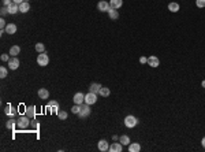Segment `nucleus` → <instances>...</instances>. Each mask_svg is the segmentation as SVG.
Listing matches in <instances>:
<instances>
[{"label": "nucleus", "mask_w": 205, "mask_h": 152, "mask_svg": "<svg viewBox=\"0 0 205 152\" xmlns=\"http://www.w3.org/2000/svg\"><path fill=\"white\" fill-rule=\"evenodd\" d=\"M196 6L198 8H204L205 7V0H196Z\"/></svg>", "instance_id": "nucleus-31"}, {"label": "nucleus", "mask_w": 205, "mask_h": 152, "mask_svg": "<svg viewBox=\"0 0 205 152\" xmlns=\"http://www.w3.org/2000/svg\"><path fill=\"white\" fill-rule=\"evenodd\" d=\"M12 3H14L12 0H3V6H6V7H8V6H11Z\"/></svg>", "instance_id": "nucleus-37"}, {"label": "nucleus", "mask_w": 205, "mask_h": 152, "mask_svg": "<svg viewBox=\"0 0 205 152\" xmlns=\"http://www.w3.org/2000/svg\"><path fill=\"white\" fill-rule=\"evenodd\" d=\"M97 101V93H93V92H89L85 95V103L92 106V104H96Z\"/></svg>", "instance_id": "nucleus-4"}, {"label": "nucleus", "mask_w": 205, "mask_h": 152, "mask_svg": "<svg viewBox=\"0 0 205 152\" xmlns=\"http://www.w3.org/2000/svg\"><path fill=\"white\" fill-rule=\"evenodd\" d=\"M6 77H7V69L1 66L0 67V78H6Z\"/></svg>", "instance_id": "nucleus-29"}, {"label": "nucleus", "mask_w": 205, "mask_h": 152, "mask_svg": "<svg viewBox=\"0 0 205 152\" xmlns=\"http://www.w3.org/2000/svg\"><path fill=\"white\" fill-rule=\"evenodd\" d=\"M140 63H142V64L148 63V58H146V56H141V58H140Z\"/></svg>", "instance_id": "nucleus-36"}, {"label": "nucleus", "mask_w": 205, "mask_h": 152, "mask_svg": "<svg viewBox=\"0 0 205 152\" xmlns=\"http://www.w3.org/2000/svg\"><path fill=\"white\" fill-rule=\"evenodd\" d=\"M119 141L122 143V145H129V144H130V137L126 136V134H123V136H120Z\"/></svg>", "instance_id": "nucleus-24"}, {"label": "nucleus", "mask_w": 205, "mask_h": 152, "mask_svg": "<svg viewBox=\"0 0 205 152\" xmlns=\"http://www.w3.org/2000/svg\"><path fill=\"white\" fill-rule=\"evenodd\" d=\"M111 8L110 6V1H105V0H101V1H99L97 3V10L101 12H108V10Z\"/></svg>", "instance_id": "nucleus-6"}, {"label": "nucleus", "mask_w": 205, "mask_h": 152, "mask_svg": "<svg viewBox=\"0 0 205 152\" xmlns=\"http://www.w3.org/2000/svg\"><path fill=\"white\" fill-rule=\"evenodd\" d=\"M16 25L15 24H7V26H6V29H4V32L8 33V34H14V33H16Z\"/></svg>", "instance_id": "nucleus-14"}, {"label": "nucleus", "mask_w": 205, "mask_h": 152, "mask_svg": "<svg viewBox=\"0 0 205 152\" xmlns=\"http://www.w3.org/2000/svg\"><path fill=\"white\" fill-rule=\"evenodd\" d=\"M179 8H181V6L178 3H175V1H172V3L168 4V10H170L171 12H178L179 11Z\"/></svg>", "instance_id": "nucleus-22"}, {"label": "nucleus", "mask_w": 205, "mask_h": 152, "mask_svg": "<svg viewBox=\"0 0 205 152\" xmlns=\"http://www.w3.org/2000/svg\"><path fill=\"white\" fill-rule=\"evenodd\" d=\"M90 112H92L90 106L86 104V103H82V104H81V111H79L78 116H79V118H88V116L90 115Z\"/></svg>", "instance_id": "nucleus-3"}, {"label": "nucleus", "mask_w": 205, "mask_h": 152, "mask_svg": "<svg viewBox=\"0 0 205 152\" xmlns=\"http://www.w3.org/2000/svg\"><path fill=\"white\" fill-rule=\"evenodd\" d=\"M14 3H16V4H21V3H23L25 0H12Z\"/></svg>", "instance_id": "nucleus-39"}, {"label": "nucleus", "mask_w": 205, "mask_h": 152, "mask_svg": "<svg viewBox=\"0 0 205 152\" xmlns=\"http://www.w3.org/2000/svg\"><path fill=\"white\" fill-rule=\"evenodd\" d=\"M58 116H59V119H66V118H67V112L66 111H59L58 112Z\"/></svg>", "instance_id": "nucleus-30"}, {"label": "nucleus", "mask_w": 205, "mask_h": 152, "mask_svg": "<svg viewBox=\"0 0 205 152\" xmlns=\"http://www.w3.org/2000/svg\"><path fill=\"white\" fill-rule=\"evenodd\" d=\"M18 67H19V59L16 56H12L11 59L8 60V69L10 70H16Z\"/></svg>", "instance_id": "nucleus-7"}, {"label": "nucleus", "mask_w": 205, "mask_h": 152, "mask_svg": "<svg viewBox=\"0 0 205 152\" xmlns=\"http://www.w3.org/2000/svg\"><path fill=\"white\" fill-rule=\"evenodd\" d=\"M51 106H59V103L56 100H51L49 103H48V107H51Z\"/></svg>", "instance_id": "nucleus-38"}, {"label": "nucleus", "mask_w": 205, "mask_h": 152, "mask_svg": "<svg viewBox=\"0 0 205 152\" xmlns=\"http://www.w3.org/2000/svg\"><path fill=\"white\" fill-rule=\"evenodd\" d=\"M99 93L103 97H108L111 95V91H110V88H107V86H101V89H100Z\"/></svg>", "instance_id": "nucleus-23"}, {"label": "nucleus", "mask_w": 205, "mask_h": 152, "mask_svg": "<svg viewBox=\"0 0 205 152\" xmlns=\"http://www.w3.org/2000/svg\"><path fill=\"white\" fill-rule=\"evenodd\" d=\"M36 51L38 52V54H41V52H45V47H44L43 43H37V44H36Z\"/></svg>", "instance_id": "nucleus-27"}, {"label": "nucleus", "mask_w": 205, "mask_h": 152, "mask_svg": "<svg viewBox=\"0 0 205 152\" xmlns=\"http://www.w3.org/2000/svg\"><path fill=\"white\" fill-rule=\"evenodd\" d=\"M0 14H1V16H4L6 14H8V7L3 6V7H1V11H0Z\"/></svg>", "instance_id": "nucleus-34"}, {"label": "nucleus", "mask_w": 205, "mask_h": 152, "mask_svg": "<svg viewBox=\"0 0 205 152\" xmlns=\"http://www.w3.org/2000/svg\"><path fill=\"white\" fill-rule=\"evenodd\" d=\"M108 151H111V152H122L123 151V145H122V143L119 141V143H112V144L110 145V149Z\"/></svg>", "instance_id": "nucleus-11"}, {"label": "nucleus", "mask_w": 205, "mask_h": 152, "mask_svg": "<svg viewBox=\"0 0 205 152\" xmlns=\"http://www.w3.org/2000/svg\"><path fill=\"white\" fill-rule=\"evenodd\" d=\"M108 16H110L111 19H118V18H119V12H118V10L110 8V10H108Z\"/></svg>", "instance_id": "nucleus-20"}, {"label": "nucleus", "mask_w": 205, "mask_h": 152, "mask_svg": "<svg viewBox=\"0 0 205 152\" xmlns=\"http://www.w3.org/2000/svg\"><path fill=\"white\" fill-rule=\"evenodd\" d=\"M0 59L3 60V62H8V60L11 59V58H8L7 54H1V56H0Z\"/></svg>", "instance_id": "nucleus-35"}, {"label": "nucleus", "mask_w": 205, "mask_h": 152, "mask_svg": "<svg viewBox=\"0 0 205 152\" xmlns=\"http://www.w3.org/2000/svg\"><path fill=\"white\" fill-rule=\"evenodd\" d=\"M137 125H138V119L134 115H127L126 118H125V126H126V128L133 129V128H135Z\"/></svg>", "instance_id": "nucleus-2"}, {"label": "nucleus", "mask_w": 205, "mask_h": 152, "mask_svg": "<svg viewBox=\"0 0 205 152\" xmlns=\"http://www.w3.org/2000/svg\"><path fill=\"white\" fill-rule=\"evenodd\" d=\"M6 26H7V24H6L4 18H1V19H0V30H4V29H6Z\"/></svg>", "instance_id": "nucleus-33"}, {"label": "nucleus", "mask_w": 205, "mask_h": 152, "mask_svg": "<svg viewBox=\"0 0 205 152\" xmlns=\"http://www.w3.org/2000/svg\"><path fill=\"white\" fill-rule=\"evenodd\" d=\"M48 63H49V56L45 52L38 54V56H37V64L41 66V67H45V66H48Z\"/></svg>", "instance_id": "nucleus-1"}, {"label": "nucleus", "mask_w": 205, "mask_h": 152, "mask_svg": "<svg viewBox=\"0 0 205 152\" xmlns=\"http://www.w3.org/2000/svg\"><path fill=\"white\" fill-rule=\"evenodd\" d=\"M30 122H32V121H30L29 116H26V115L21 116L19 121H18V126H19V129H26L29 125H30Z\"/></svg>", "instance_id": "nucleus-5"}, {"label": "nucleus", "mask_w": 205, "mask_h": 152, "mask_svg": "<svg viewBox=\"0 0 205 152\" xmlns=\"http://www.w3.org/2000/svg\"><path fill=\"white\" fill-rule=\"evenodd\" d=\"M140 151H141L140 143H130L129 144V152H140Z\"/></svg>", "instance_id": "nucleus-16"}, {"label": "nucleus", "mask_w": 205, "mask_h": 152, "mask_svg": "<svg viewBox=\"0 0 205 152\" xmlns=\"http://www.w3.org/2000/svg\"><path fill=\"white\" fill-rule=\"evenodd\" d=\"M48 108H51L49 111L53 112V114H58V112H59V106H51V107H48Z\"/></svg>", "instance_id": "nucleus-32"}, {"label": "nucleus", "mask_w": 205, "mask_h": 152, "mask_svg": "<svg viewBox=\"0 0 205 152\" xmlns=\"http://www.w3.org/2000/svg\"><path fill=\"white\" fill-rule=\"evenodd\" d=\"M110 6L114 10H119L123 6V0H110Z\"/></svg>", "instance_id": "nucleus-15"}, {"label": "nucleus", "mask_w": 205, "mask_h": 152, "mask_svg": "<svg viewBox=\"0 0 205 152\" xmlns=\"http://www.w3.org/2000/svg\"><path fill=\"white\" fill-rule=\"evenodd\" d=\"M15 125H18V121L10 119V121L7 122V125H6V126H7V129H14V128H15Z\"/></svg>", "instance_id": "nucleus-26"}, {"label": "nucleus", "mask_w": 205, "mask_h": 152, "mask_svg": "<svg viewBox=\"0 0 205 152\" xmlns=\"http://www.w3.org/2000/svg\"><path fill=\"white\" fill-rule=\"evenodd\" d=\"M201 85H202V88H205V80H204V81H202V82H201Z\"/></svg>", "instance_id": "nucleus-41"}, {"label": "nucleus", "mask_w": 205, "mask_h": 152, "mask_svg": "<svg viewBox=\"0 0 205 152\" xmlns=\"http://www.w3.org/2000/svg\"><path fill=\"white\" fill-rule=\"evenodd\" d=\"M19 11V4L16 3H12L11 6H8V14H11V15H14V14H16V12Z\"/></svg>", "instance_id": "nucleus-18"}, {"label": "nucleus", "mask_w": 205, "mask_h": 152, "mask_svg": "<svg viewBox=\"0 0 205 152\" xmlns=\"http://www.w3.org/2000/svg\"><path fill=\"white\" fill-rule=\"evenodd\" d=\"M97 148H99V151H101V152H107L108 149H110V144H108V141L107 140H100L99 143H97Z\"/></svg>", "instance_id": "nucleus-9"}, {"label": "nucleus", "mask_w": 205, "mask_h": 152, "mask_svg": "<svg viewBox=\"0 0 205 152\" xmlns=\"http://www.w3.org/2000/svg\"><path fill=\"white\" fill-rule=\"evenodd\" d=\"M29 10H30V3L29 1H23V3H21L19 4V11L21 12H28Z\"/></svg>", "instance_id": "nucleus-19"}, {"label": "nucleus", "mask_w": 205, "mask_h": 152, "mask_svg": "<svg viewBox=\"0 0 205 152\" xmlns=\"http://www.w3.org/2000/svg\"><path fill=\"white\" fill-rule=\"evenodd\" d=\"M25 115L29 116L30 119H34V116H36V107H34V106L26 107V110H25Z\"/></svg>", "instance_id": "nucleus-12"}, {"label": "nucleus", "mask_w": 205, "mask_h": 152, "mask_svg": "<svg viewBox=\"0 0 205 152\" xmlns=\"http://www.w3.org/2000/svg\"><path fill=\"white\" fill-rule=\"evenodd\" d=\"M100 89H101V84H99V82H93V84H90V86H89V92L99 93Z\"/></svg>", "instance_id": "nucleus-17"}, {"label": "nucleus", "mask_w": 205, "mask_h": 152, "mask_svg": "<svg viewBox=\"0 0 205 152\" xmlns=\"http://www.w3.org/2000/svg\"><path fill=\"white\" fill-rule=\"evenodd\" d=\"M148 64H149L150 67H157L159 64H160V59H159L157 56L152 55L148 58Z\"/></svg>", "instance_id": "nucleus-10"}, {"label": "nucleus", "mask_w": 205, "mask_h": 152, "mask_svg": "<svg viewBox=\"0 0 205 152\" xmlns=\"http://www.w3.org/2000/svg\"><path fill=\"white\" fill-rule=\"evenodd\" d=\"M73 101H74V104H82V103H85V95H83L82 92H77L74 95V97H73Z\"/></svg>", "instance_id": "nucleus-8"}, {"label": "nucleus", "mask_w": 205, "mask_h": 152, "mask_svg": "<svg viewBox=\"0 0 205 152\" xmlns=\"http://www.w3.org/2000/svg\"><path fill=\"white\" fill-rule=\"evenodd\" d=\"M71 111H73V114H77V115H78L79 111H81V104H74L73 108H71Z\"/></svg>", "instance_id": "nucleus-28"}, {"label": "nucleus", "mask_w": 205, "mask_h": 152, "mask_svg": "<svg viewBox=\"0 0 205 152\" xmlns=\"http://www.w3.org/2000/svg\"><path fill=\"white\" fill-rule=\"evenodd\" d=\"M6 114H7V115L14 116V115H16V110H15V108H12L11 106H7V108H6Z\"/></svg>", "instance_id": "nucleus-25"}, {"label": "nucleus", "mask_w": 205, "mask_h": 152, "mask_svg": "<svg viewBox=\"0 0 205 152\" xmlns=\"http://www.w3.org/2000/svg\"><path fill=\"white\" fill-rule=\"evenodd\" d=\"M38 97L41 99V100H47L48 97H49V91L48 89H45V88H41V89H38Z\"/></svg>", "instance_id": "nucleus-13"}, {"label": "nucleus", "mask_w": 205, "mask_h": 152, "mask_svg": "<svg viewBox=\"0 0 205 152\" xmlns=\"http://www.w3.org/2000/svg\"><path fill=\"white\" fill-rule=\"evenodd\" d=\"M19 52H21V47H19V45H12L11 48H10V55H11V56L19 55Z\"/></svg>", "instance_id": "nucleus-21"}, {"label": "nucleus", "mask_w": 205, "mask_h": 152, "mask_svg": "<svg viewBox=\"0 0 205 152\" xmlns=\"http://www.w3.org/2000/svg\"><path fill=\"white\" fill-rule=\"evenodd\" d=\"M201 144H202V147H204V148H205V137H204V138H202V140H201Z\"/></svg>", "instance_id": "nucleus-40"}]
</instances>
